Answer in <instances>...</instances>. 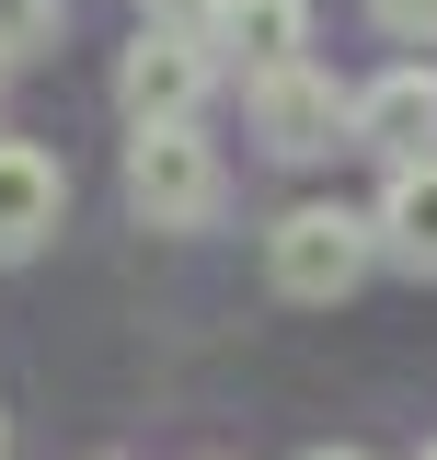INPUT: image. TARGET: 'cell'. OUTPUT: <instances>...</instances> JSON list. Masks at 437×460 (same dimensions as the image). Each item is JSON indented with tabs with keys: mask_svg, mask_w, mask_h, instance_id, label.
<instances>
[{
	"mask_svg": "<svg viewBox=\"0 0 437 460\" xmlns=\"http://www.w3.org/2000/svg\"><path fill=\"white\" fill-rule=\"evenodd\" d=\"M299 460H369V449H299Z\"/></svg>",
	"mask_w": 437,
	"mask_h": 460,
	"instance_id": "obj_11",
	"label": "cell"
},
{
	"mask_svg": "<svg viewBox=\"0 0 437 460\" xmlns=\"http://www.w3.org/2000/svg\"><path fill=\"white\" fill-rule=\"evenodd\" d=\"M218 81V35L208 23H150L138 47L115 58V115L127 127H173V115H196Z\"/></svg>",
	"mask_w": 437,
	"mask_h": 460,
	"instance_id": "obj_4",
	"label": "cell"
},
{
	"mask_svg": "<svg viewBox=\"0 0 437 460\" xmlns=\"http://www.w3.org/2000/svg\"><path fill=\"white\" fill-rule=\"evenodd\" d=\"M208 35H218V58H230L242 81H265L288 58H311V0H218Z\"/></svg>",
	"mask_w": 437,
	"mask_h": 460,
	"instance_id": "obj_7",
	"label": "cell"
},
{
	"mask_svg": "<svg viewBox=\"0 0 437 460\" xmlns=\"http://www.w3.org/2000/svg\"><path fill=\"white\" fill-rule=\"evenodd\" d=\"M0 93H12V58H0Z\"/></svg>",
	"mask_w": 437,
	"mask_h": 460,
	"instance_id": "obj_13",
	"label": "cell"
},
{
	"mask_svg": "<svg viewBox=\"0 0 437 460\" xmlns=\"http://www.w3.org/2000/svg\"><path fill=\"white\" fill-rule=\"evenodd\" d=\"M127 208L150 230H208L230 208V162H218V138L196 115H173V127H127Z\"/></svg>",
	"mask_w": 437,
	"mask_h": 460,
	"instance_id": "obj_2",
	"label": "cell"
},
{
	"mask_svg": "<svg viewBox=\"0 0 437 460\" xmlns=\"http://www.w3.org/2000/svg\"><path fill=\"white\" fill-rule=\"evenodd\" d=\"M242 115L265 138V162H323V150H357V93L334 81L323 58H288L265 81H242Z\"/></svg>",
	"mask_w": 437,
	"mask_h": 460,
	"instance_id": "obj_3",
	"label": "cell"
},
{
	"mask_svg": "<svg viewBox=\"0 0 437 460\" xmlns=\"http://www.w3.org/2000/svg\"><path fill=\"white\" fill-rule=\"evenodd\" d=\"M415 460H437V438H426V449H415Z\"/></svg>",
	"mask_w": 437,
	"mask_h": 460,
	"instance_id": "obj_14",
	"label": "cell"
},
{
	"mask_svg": "<svg viewBox=\"0 0 437 460\" xmlns=\"http://www.w3.org/2000/svg\"><path fill=\"white\" fill-rule=\"evenodd\" d=\"M58 23H69V0H0V58H12V69H23V58H47Z\"/></svg>",
	"mask_w": 437,
	"mask_h": 460,
	"instance_id": "obj_9",
	"label": "cell"
},
{
	"mask_svg": "<svg viewBox=\"0 0 437 460\" xmlns=\"http://www.w3.org/2000/svg\"><path fill=\"white\" fill-rule=\"evenodd\" d=\"M0 460H12V414H0Z\"/></svg>",
	"mask_w": 437,
	"mask_h": 460,
	"instance_id": "obj_12",
	"label": "cell"
},
{
	"mask_svg": "<svg viewBox=\"0 0 437 460\" xmlns=\"http://www.w3.org/2000/svg\"><path fill=\"white\" fill-rule=\"evenodd\" d=\"M369 265H380V208H334V196H311V208H288V219L265 230V288L299 299V311L357 299Z\"/></svg>",
	"mask_w": 437,
	"mask_h": 460,
	"instance_id": "obj_1",
	"label": "cell"
},
{
	"mask_svg": "<svg viewBox=\"0 0 437 460\" xmlns=\"http://www.w3.org/2000/svg\"><path fill=\"white\" fill-rule=\"evenodd\" d=\"M380 265L437 277V150L426 162H391V184H380Z\"/></svg>",
	"mask_w": 437,
	"mask_h": 460,
	"instance_id": "obj_8",
	"label": "cell"
},
{
	"mask_svg": "<svg viewBox=\"0 0 437 460\" xmlns=\"http://www.w3.org/2000/svg\"><path fill=\"white\" fill-rule=\"evenodd\" d=\"M208 460H230V449H208Z\"/></svg>",
	"mask_w": 437,
	"mask_h": 460,
	"instance_id": "obj_15",
	"label": "cell"
},
{
	"mask_svg": "<svg viewBox=\"0 0 437 460\" xmlns=\"http://www.w3.org/2000/svg\"><path fill=\"white\" fill-rule=\"evenodd\" d=\"M380 12V35H403V47H437V0H369Z\"/></svg>",
	"mask_w": 437,
	"mask_h": 460,
	"instance_id": "obj_10",
	"label": "cell"
},
{
	"mask_svg": "<svg viewBox=\"0 0 437 460\" xmlns=\"http://www.w3.org/2000/svg\"><path fill=\"white\" fill-rule=\"evenodd\" d=\"M58 230H69V172L35 138H0V265H35Z\"/></svg>",
	"mask_w": 437,
	"mask_h": 460,
	"instance_id": "obj_5",
	"label": "cell"
},
{
	"mask_svg": "<svg viewBox=\"0 0 437 460\" xmlns=\"http://www.w3.org/2000/svg\"><path fill=\"white\" fill-rule=\"evenodd\" d=\"M357 150H380V162L437 150V58H391L380 81H357Z\"/></svg>",
	"mask_w": 437,
	"mask_h": 460,
	"instance_id": "obj_6",
	"label": "cell"
}]
</instances>
